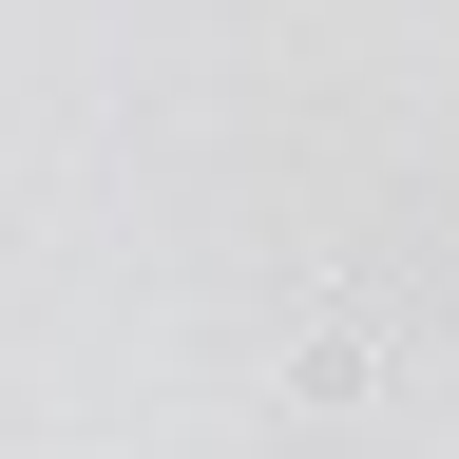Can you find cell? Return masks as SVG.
I'll use <instances>...</instances> for the list:
<instances>
[{"label":"cell","instance_id":"obj_1","mask_svg":"<svg viewBox=\"0 0 459 459\" xmlns=\"http://www.w3.org/2000/svg\"><path fill=\"white\" fill-rule=\"evenodd\" d=\"M307 402H383V325H364V307L307 325Z\"/></svg>","mask_w":459,"mask_h":459}]
</instances>
